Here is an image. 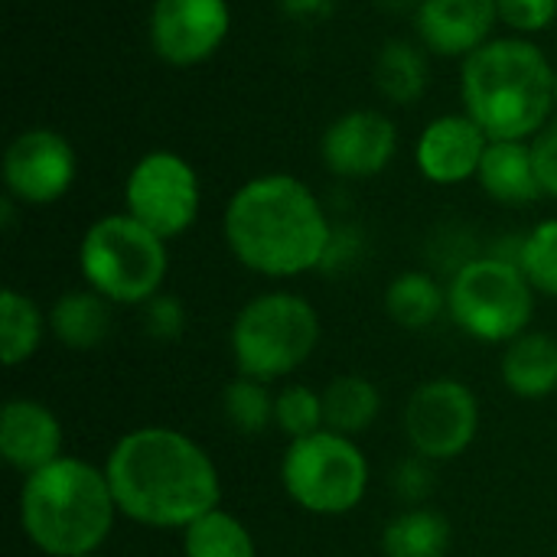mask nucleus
<instances>
[{
    "instance_id": "nucleus-27",
    "label": "nucleus",
    "mask_w": 557,
    "mask_h": 557,
    "mask_svg": "<svg viewBox=\"0 0 557 557\" xmlns=\"http://www.w3.org/2000/svg\"><path fill=\"white\" fill-rule=\"evenodd\" d=\"M326 428L323 414V388L307 382H287L274 392V431L287 441L310 437Z\"/></svg>"
},
{
    "instance_id": "nucleus-30",
    "label": "nucleus",
    "mask_w": 557,
    "mask_h": 557,
    "mask_svg": "<svg viewBox=\"0 0 557 557\" xmlns=\"http://www.w3.org/2000/svg\"><path fill=\"white\" fill-rule=\"evenodd\" d=\"M434 467L437 463H431L418 454H408L405 460L395 463L388 486L401 506H428V499L434 493Z\"/></svg>"
},
{
    "instance_id": "nucleus-32",
    "label": "nucleus",
    "mask_w": 557,
    "mask_h": 557,
    "mask_svg": "<svg viewBox=\"0 0 557 557\" xmlns=\"http://www.w3.org/2000/svg\"><path fill=\"white\" fill-rule=\"evenodd\" d=\"M362 258H366V235H362V228L352 225V222H336L320 271L323 274H349Z\"/></svg>"
},
{
    "instance_id": "nucleus-7",
    "label": "nucleus",
    "mask_w": 557,
    "mask_h": 557,
    "mask_svg": "<svg viewBox=\"0 0 557 557\" xmlns=\"http://www.w3.org/2000/svg\"><path fill=\"white\" fill-rule=\"evenodd\" d=\"M539 294L522 268L480 251L447 277V320L480 346H509L532 330Z\"/></svg>"
},
{
    "instance_id": "nucleus-13",
    "label": "nucleus",
    "mask_w": 557,
    "mask_h": 557,
    "mask_svg": "<svg viewBox=\"0 0 557 557\" xmlns=\"http://www.w3.org/2000/svg\"><path fill=\"white\" fill-rule=\"evenodd\" d=\"M398 153V124L379 108H349L323 127L320 160L336 180H375Z\"/></svg>"
},
{
    "instance_id": "nucleus-22",
    "label": "nucleus",
    "mask_w": 557,
    "mask_h": 557,
    "mask_svg": "<svg viewBox=\"0 0 557 557\" xmlns=\"http://www.w3.org/2000/svg\"><path fill=\"white\" fill-rule=\"evenodd\" d=\"M428 49L418 39H385L372 62V82L375 91L388 104H414L424 98L431 82V62Z\"/></svg>"
},
{
    "instance_id": "nucleus-18",
    "label": "nucleus",
    "mask_w": 557,
    "mask_h": 557,
    "mask_svg": "<svg viewBox=\"0 0 557 557\" xmlns=\"http://www.w3.org/2000/svg\"><path fill=\"white\" fill-rule=\"evenodd\" d=\"M46 317L49 336L69 352H91L101 343H108L114 330V304H108L85 284L62 290L46 310Z\"/></svg>"
},
{
    "instance_id": "nucleus-16",
    "label": "nucleus",
    "mask_w": 557,
    "mask_h": 557,
    "mask_svg": "<svg viewBox=\"0 0 557 557\" xmlns=\"http://www.w3.org/2000/svg\"><path fill=\"white\" fill-rule=\"evenodd\" d=\"M65 454V428L59 414L29 395L7 398L0 408V457L3 463L29 476Z\"/></svg>"
},
{
    "instance_id": "nucleus-37",
    "label": "nucleus",
    "mask_w": 557,
    "mask_h": 557,
    "mask_svg": "<svg viewBox=\"0 0 557 557\" xmlns=\"http://www.w3.org/2000/svg\"><path fill=\"white\" fill-rule=\"evenodd\" d=\"M85 557H101V555H85Z\"/></svg>"
},
{
    "instance_id": "nucleus-11",
    "label": "nucleus",
    "mask_w": 557,
    "mask_h": 557,
    "mask_svg": "<svg viewBox=\"0 0 557 557\" xmlns=\"http://www.w3.org/2000/svg\"><path fill=\"white\" fill-rule=\"evenodd\" d=\"M3 189L16 206H52L69 196L78 180V153L65 134L55 127H26L20 131L0 163Z\"/></svg>"
},
{
    "instance_id": "nucleus-29",
    "label": "nucleus",
    "mask_w": 557,
    "mask_h": 557,
    "mask_svg": "<svg viewBox=\"0 0 557 557\" xmlns=\"http://www.w3.org/2000/svg\"><path fill=\"white\" fill-rule=\"evenodd\" d=\"M186 323H189L186 304L176 294H170V290H160L153 300H147L140 307V330L153 343H173V339H180L186 333Z\"/></svg>"
},
{
    "instance_id": "nucleus-2",
    "label": "nucleus",
    "mask_w": 557,
    "mask_h": 557,
    "mask_svg": "<svg viewBox=\"0 0 557 557\" xmlns=\"http://www.w3.org/2000/svg\"><path fill=\"white\" fill-rule=\"evenodd\" d=\"M333 225L323 199L294 173H258L222 209L228 255L264 281H297L320 271Z\"/></svg>"
},
{
    "instance_id": "nucleus-23",
    "label": "nucleus",
    "mask_w": 557,
    "mask_h": 557,
    "mask_svg": "<svg viewBox=\"0 0 557 557\" xmlns=\"http://www.w3.org/2000/svg\"><path fill=\"white\" fill-rule=\"evenodd\" d=\"M323 414L330 431L359 441L382 418V392L369 375L343 372L323 385Z\"/></svg>"
},
{
    "instance_id": "nucleus-6",
    "label": "nucleus",
    "mask_w": 557,
    "mask_h": 557,
    "mask_svg": "<svg viewBox=\"0 0 557 557\" xmlns=\"http://www.w3.org/2000/svg\"><path fill=\"white\" fill-rule=\"evenodd\" d=\"M75 261L85 287L114 307L140 310L147 300L166 290L170 242L121 209L98 215L82 232Z\"/></svg>"
},
{
    "instance_id": "nucleus-31",
    "label": "nucleus",
    "mask_w": 557,
    "mask_h": 557,
    "mask_svg": "<svg viewBox=\"0 0 557 557\" xmlns=\"http://www.w3.org/2000/svg\"><path fill=\"white\" fill-rule=\"evenodd\" d=\"M499 23L512 36H535L545 33L557 20V0H496Z\"/></svg>"
},
{
    "instance_id": "nucleus-3",
    "label": "nucleus",
    "mask_w": 557,
    "mask_h": 557,
    "mask_svg": "<svg viewBox=\"0 0 557 557\" xmlns=\"http://www.w3.org/2000/svg\"><path fill=\"white\" fill-rule=\"evenodd\" d=\"M460 104L490 140H532L555 121V65L529 36H493L460 62Z\"/></svg>"
},
{
    "instance_id": "nucleus-14",
    "label": "nucleus",
    "mask_w": 557,
    "mask_h": 557,
    "mask_svg": "<svg viewBox=\"0 0 557 557\" xmlns=\"http://www.w3.org/2000/svg\"><path fill=\"white\" fill-rule=\"evenodd\" d=\"M490 150V134L467 114L447 111L431 117L414 140V166L431 186H463L476 180Z\"/></svg>"
},
{
    "instance_id": "nucleus-12",
    "label": "nucleus",
    "mask_w": 557,
    "mask_h": 557,
    "mask_svg": "<svg viewBox=\"0 0 557 557\" xmlns=\"http://www.w3.org/2000/svg\"><path fill=\"white\" fill-rule=\"evenodd\" d=\"M232 36L228 0H153L147 42L163 65L193 69L209 62Z\"/></svg>"
},
{
    "instance_id": "nucleus-35",
    "label": "nucleus",
    "mask_w": 557,
    "mask_h": 557,
    "mask_svg": "<svg viewBox=\"0 0 557 557\" xmlns=\"http://www.w3.org/2000/svg\"><path fill=\"white\" fill-rule=\"evenodd\" d=\"M375 7L379 10H385V13H405V10H418V0H375Z\"/></svg>"
},
{
    "instance_id": "nucleus-5",
    "label": "nucleus",
    "mask_w": 557,
    "mask_h": 557,
    "mask_svg": "<svg viewBox=\"0 0 557 557\" xmlns=\"http://www.w3.org/2000/svg\"><path fill=\"white\" fill-rule=\"evenodd\" d=\"M323 320L310 297L271 287L248 297L228 326V356L238 375L264 385L290 382L320 349Z\"/></svg>"
},
{
    "instance_id": "nucleus-25",
    "label": "nucleus",
    "mask_w": 557,
    "mask_h": 557,
    "mask_svg": "<svg viewBox=\"0 0 557 557\" xmlns=\"http://www.w3.org/2000/svg\"><path fill=\"white\" fill-rule=\"evenodd\" d=\"M180 552L183 557H261L248 522L222 506L180 532Z\"/></svg>"
},
{
    "instance_id": "nucleus-1",
    "label": "nucleus",
    "mask_w": 557,
    "mask_h": 557,
    "mask_svg": "<svg viewBox=\"0 0 557 557\" xmlns=\"http://www.w3.org/2000/svg\"><path fill=\"white\" fill-rule=\"evenodd\" d=\"M104 476L121 519L183 532L222 506V473L212 454L180 428L140 424L121 434L104 454Z\"/></svg>"
},
{
    "instance_id": "nucleus-4",
    "label": "nucleus",
    "mask_w": 557,
    "mask_h": 557,
    "mask_svg": "<svg viewBox=\"0 0 557 557\" xmlns=\"http://www.w3.org/2000/svg\"><path fill=\"white\" fill-rule=\"evenodd\" d=\"M117 519L104 467L85 457L62 454L20 483L16 522L42 557L101 555Z\"/></svg>"
},
{
    "instance_id": "nucleus-19",
    "label": "nucleus",
    "mask_w": 557,
    "mask_h": 557,
    "mask_svg": "<svg viewBox=\"0 0 557 557\" xmlns=\"http://www.w3.org/2000/svg\"><path fill=\"white\" fill-rule=\"evenodd\" d=\"M499 375L509 395L522 401H542L557 392V336L529 330L499 356Z\"/></svg>"
},
{
    "instance_id": "nucleus-28",
    "label": "nucleus",
    "mask_w": 557,
    "mask_h": 557,
    "mask_svg": "<svg viewBox=\"0 0 557 557\" xmlns=\"http://www.w3.org/2000/svg\"><path fill=\"white\" fill-rule=\"evenodd\" d=\"M519 268L539 297L557 300V215L535 222L519 245Z\"/></svg>"
},
{
    "instance_id": "nucleus-24",
    "label": "nucleus",
    "mask_w": 557,
    "mask_h": 557,
    "mask_svg": "<svg viewBox=\"0 0 557 557\" xmlns=\"http://www.w3.org/2000/svg\"><path fill=\"white\" fill-rule=\"evenodd\" d=\"M49 336L46 310L16 287H3L0 294V359L7 369H20L42 349Z\"/></svg>"
},
{
    "instance_id": "nucleus-36",
    "label": "nucleus",
    "mask_w": 557,
    "mask_h": 557,
    "mask_svg": "<svg viewBox=\"0 0 557 557\" xmlns=\"http://www.w3.org/2000/svg\"><path fill=\"white\" fill-rule=\"evenodd\" d=\"M555 114H557V65H555Z\"/></svg>"
},
{
    "instance_id": "nucleus-33",
    "label": "nucleus",
    "mask_w": 557,
    "mask_h": 557,
    "mask_svg": "<svg viewBox=\"0 0 557 557\" xmlns=\"http://www.w3.org/2000/svg\"><path fill=\"white\" fill-rule=\"evenodd\" d=\"M532 157H535L542 193L557 202V117L539 137H532Z\"/></svg>"
},
{
    "instance_id": "nucleus-10",
    "label": "nucleus",
    "mask_w": 557,
    "mask_h": 557,
    "mask_svg": "<svg viewBox=\"0 0 557 557\" xmlns=\"http://www.w3.org/2000/svg\"><path fill=\"white\" fill-rule=\"evenodd\" d=\"M124 212L166 242L183 238L202 212L196 166L170 147L140 153L124 176Z\"/></svg>"
},
{
    "instance_id": "nucleus-9",
    "label": "nucleus",
    "mask_w": 557,
    "mask_h": 557,
    "mask_svg": "<svg viewBox=\"0 0 557 557\" xmlns=\"http://www.w3.org/2000/svg\"><path fill=\"white\" fill-rule=\"evenodd\" d=\"M483 408L476 392L454 375L424 379L401 408V434L408 454L431 463H454L476 444Z\"/></svg>"
},
{
    "instance_id": "nucleus-20",
    "label": "nucleus",
    "mask_w": 557,
    "mask_h": 557,
    "mask_svg": "<svg viewBox=\"0 0 557 557\" xmlns=\"http://www.w3.org/2000/svg\"><path fill=\"white\" fill-rule=\"evenodd\" d=\"M382 307L398 330L428 333L447 317V281H441L437 271L405 268L385 284Z\"/></svg>"
},
{
    "instance_id": "nucleus-15",
    "label": "nucleus",
    "mask_w": 557,
    "mask_h": 557,
    "mask_svg": "<svg viewBox=\"0 0 557 557\" xmlns=\"http://www.w3.org/2000/svg\"><path fill=\"white\" fill-rule=\"evenodd\" d=\"M414 36L441 59H467L483 49L499 26L496 0H418Z\"/></svg>"
},
{
    "instance_id": "nucleus-17",
    "label": "nucleus",
    "mask_w": 557,
    "mask_h": 557,
    "mask_svg": "<svg viewBox=\"0 0 557 557\" xmlns=\"http://www.w3.org/2000/svg\"><path fill=\"white\" fill-rule=\"evenodd\" d=\"M476 183L493 202L506 209H525L545 199L532 157V140H490Z\"/></svg>"
},
{
    "instance_id": "nucleus-8",
    "label": "nucleus",
    "mask_w": 557,
    "mask_h": 557,
    "mask_svg": "<svg viewBox=\"0 0 557 557\" xmlns=\"http://www.w3.org/2000/svg\"><path fill=\"white\" fill-rule=\"evenodd\" d=\"M281 486L300 512L343 519L366 503L372 490V463L356 437L323 428L310 437L287 441Z\"/></svg>"
},
{
    "instance_id": "nucleus-21",
    "label": "nucleus",
    "mask_w": 557,
    "mask_h": 557,
    "mask_svg": "<svg viewBox=\"0 0 557 557\" xmlns=\"http://www.w3.org/2000/svg\"><path fill=\"white\" fill-rule=\"evenodd\" d=\"M454 529L434 506H401L379 535L382 557H447Z\"/></svg>"
},
{
    "instance_id": "nucleus-34",
    "label": "nucleus",
    "mask_w": 557,
    "mask_h": 557,
    "mask_svg": "<svg viewBox=\"0 0 557 557\" xmlns=\"http://www.w3.org/2000/svg\"><path fill=\"white\" fill-rule=\"evenodd\" d=\"M281 13L290 16L294 23L317 26L336 13V0H281Z\"/></svg>"
},
{
    "instance_id": "nucleus-26",
    "label": "nucleus",
    "mask_w": 557,
    "mask_h": 557,
    "mask_svg": "<svg viewBox=\"0 0 557 557\" xmlns=\"http://www.w3.org/2000/svg\"><path fill=\"white\" fill-rule=\"evenodd\" d=\"M219 408L225 424L242 437H261L274 428V392L258 379L235 375L222 388Z\"/></svg>"
}]
</instances>
